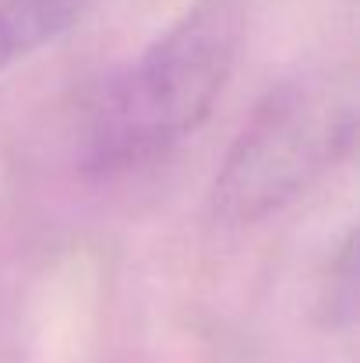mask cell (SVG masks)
Segmentation results:
<instances>
[{
    "label": "cell",
    "mask_w": 360,
    "mask_h": 363,
    "mask_svg": "<svg viewBox=\"0 0 360 363\" xmlns=\"http://www.w3.org/2000/svg\"><path fill=\"white\" fill-rule=\"evenodd\" d=\"M244 43V0H195L92 113L85 166L117 173L187 138L219 103Z\"/></svg>",
    "instance_id": "cell-1"
},
{
    "label": "cell",
    "mask_w": 360,
    "mask_h": 363,
    "mask_svg": "<svg viewBox=\"0 0 360 363\" xmlns=\"http://www.w3.org/2000/svg\"><path fill=\"white\" fill-rule=\"evenodd\" d=\"M354 78L315 71L272 89L230 145L212 212L227 226H254L300 198L354 148Z\"/></svg>",
    "instance_id": "cell-2"
},
{
    "label": "cell",
    "mask_w": 360,
    "mask_h": 363,
    "mask_svg": "<svg viewBox=\"0 0 360 363\" xmlns=\"http://www.w3.org/2000/svg\"><path fill=\"white\" fill-rule=\"evenodd\" d=\"M89 0H0V71L57 39Z\"/></svg>",
    "instance_id": "cell-3"
},
{
    "label": "cell",
    "mask_w": 360,
    "mask_h": 363,
    "mask_svg": "<svg viewBox=\"0 0 360 363\" xmlns=\"http://www.w3.org/2000/svg\"><path fill=\"white\" fill-rule=\"evenodd\" d=\"M332 264L339 268V279L332 275V286L336 289H329L332 314L343 318V321H350V314H354V237L343 240V250H339V257Z\"/></svg>",
    "instance_id": "cell-4"
}]
</instances>
